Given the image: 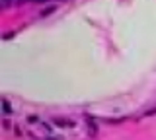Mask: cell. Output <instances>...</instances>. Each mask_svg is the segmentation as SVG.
Wrapping results in <instances>:
<instances>
[{"instance_id":"1","label":"cell","mask_w":156,"mask_h":140,"mask_svg":"<svg viewBox=\"0 0 156 140\" xmlns=\"http://www.w3.org/2000/svg\"><path fill=\"white\" fill-rule=\"evenodd\" d=\"M53 123H55L57 127H61V128H65V127H66V128H68V127H74V123H72V121H66V119H58V117H57L55 121H53Z\"/></svg>"},{"instance_id":"2","label":"cell","mask_w":156,"mask_h":140,"mask_svg":"<svg viewBox=\"0 0 156 140\" xmlns=\"http://www.w3.org/2000/svg\"><path fill=\"white\" fill-rule=\"evenodd\" d=\"M86 123L90 125V134L94 136V134L98 132V127H96V123H94V121H92V117H90V115H86Z\"/></svg>"},{"instance_id":"3","label":"cell","mask_w":156,"mask_h":140,"mask_svg":"<svg viewBox=\"0 0 156 140\" xmlns=\"http://www.w3.org/2000/svg\"><path fill=\"white\" fill-rule=\"evenodd\" d=\"M2 111H4V113H6V115H10V113H12V105H10L6 99L2 101Z\"/></svg>"},{"instance_id":"4","label":"cell","mask_w":156,"mask_h":140,"mask_svg":"<svg viewBox=\"0 0 156 140\" xmlns=\"http://www.w3.org/2000/svg\"><path fill=\"white\" fill-rule=\"evenodd\" d=\"M55 8H57V6H49V8H45V10L41 12V16H47V14H51L53 10H55Z\"/></svg>"},{"instance_id":"5","label":"cell","mask_w":156,"mask_h":140,"mask_svg":"<svg viewBox=\"0 0 156 140\" xmlns=\"http://www.w3.org/2000/svg\"><path fill=\"white\" fill-rule=\"evenodd\" d=\"M37 115H29V117H27V123H37Z\"/></svg>"},{"instance_id":"6","label":"cell","mask_w":156,"mask_h":140,"mask_svg":"<svg viewBox=\"0 0 156 140\" xmlns=\"http://www.w3.org/2000/svg\"><path fill=\"white\" fill-rule=\"evenodd\" d=\"M14 35H16V33H14V31H10V33H6V35H4V39H6V41H10Z\"/></svg>"},{"instance_id":"7","label":"cell","mask_w":156,"mask_h":140,"mask_svg":"<svg viewBox=\"0 0 156 140\" xmlns=\"http://www.w3.org/2000/svg\"><path fill=\"white\" fill-rule=\"evenodd\" d=\"M150 115H156V107H154V109H150V111H146L144 117H150Z\"/></svg>"},{"instance_id":"8","label":"cell","mask_w":156,"mask_h":140,"mask_svg":"<svg viewBox=\"0 0 156 140\" xmlns=\"http://www.w3.org/2000/svg\"><path fill=\"white\" fill-rule=\"evenodd\" d=\"M2 6H4V8H8V6H10V0H2Z\"/></svg>"}]
</instances>
